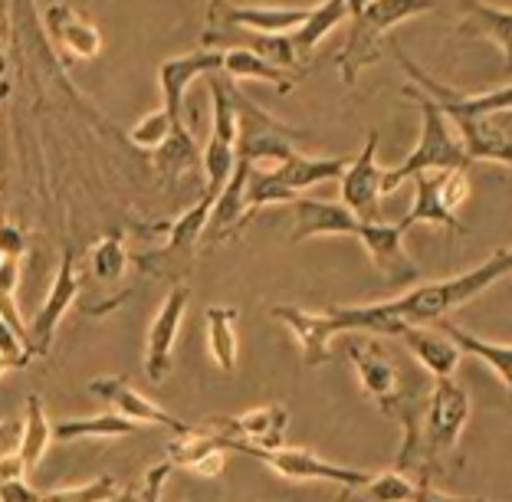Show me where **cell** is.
Here are the masks:
<instances>
[{
  "label": "cell",
  "mask_w": 512,
  "mask_h": 502,
  "mask_svg": "<svg viewBox=\"0 0 512 502\" xmlns=\"http://www.w3.org/2000/svg\"><path fill=\"white\" fill-rule=\"evenodd\" d=\"M407 352L414 355V361H421V368H427L434 381L440 378H453V371L463 361V355L453 348L447 335H440L437 329H427V325H407L401 332Z\"/></svg>",
  "instance_id": "18"
},
{
  "label": "cell",
  "mask_w": 512,
  "mask_h": 502,
  "mask_svg": "<svg viewBox=\"0 0 512 502\" xmlns=\"http://www.w3.org/2000/svg\"><path fill=\"white\" fill-rule=\"evenodd\" d=\"M0 502H40V493L37 489H30L27 480L0 483Z\"/></svg>",
  "instance_id": "38"
},
{
  "label": "cell",
  "mask_w": 512,
  "mask_h": 502,
  "mask_svg": "<svg viewBox=\"0 0 512 502\" xmlns=\"http://www.w3.org/2000/svg\"><path fill=\"white\" fill-rule=\"evenodd\" d=\"M404 96H411L421 109V138H417L414 151L407 155L398 168L384 171L381 178V197H388L401 188L404 181H414L417 174H434V171H467V155L457 142L453 128L447 125L444 115L437 112V105L430 102L421 89H404Z\"/></svg>",
  "instance_id": "5"
},
{
  "label": "cell",
  "mask_w": 512,
  "mask_h": 502,
  "mask_svg": "<svg viewBox=\"0 0 512 502\" xmlns=\"http://www.w3.org/2000/svg\"><path fill=\"white\" fill-rule=\"evenodd\" d=\"M0 355H4L10 361V368H27L30 365V352H27V345L20 342L17 332L10 329V325L0 319Z\"/></svg>",
  "instance_id": "35"
},
{
  "label": "cell",
  "mask_w": 512,
  "mask_h": 502,
  "mask_svg": "<svg viewBox=\"0 0 512 502\" xmlns=\"http://www.w3.org/2000/svg\"><path fill=\"white\" fill-rule=\"evenodd\" d=\"M89 394H96L106 404H112V411L132 420V424H155V427H165L171 430L174 437H188L194 434V424L188 420H178L174 414H168L165 407H158L155 401H148L145 394H138L132 384L122 381V378H92L89 381Z\"/></svg>",
  "instance_id": "13"
},
{
  "label": "cell",
  "mask_w": 512,
  "mask_h": 502,
  "mask_svg": "<svg viewBox=\"0 0 512 502\" xmlns=\"http://www.w3.org/2000/svg\"><path fill=\"white\" fill-rule=\"evenodd\" d=\"M237 309L234 306H211L207 309V345H211V355L217 361L220 371L234 375L237 371Z\"/></svg>",
  "instance_id": "24"
},
{
  "label": "cell",
  "mask_w": 512,
  "mask_h": 502,
  "mask_svg": "<svg viewBox=\"0 0 512 502\" xmlns=\"http://www.w3.org/2000/svg\"><path fill=\"white\" fill-rule=\"evenodd\" d=\"M293 240H312V237H355L371 256V263L378 266L381 276L388 283H417V263L404 253V233L394 224H368L358 220L355 214H348L342 204L332 201H316V197H296L293 201Z\"/></svg>",
  "instance_id": "3"
},
{
  "label": "cell",
  "mask_w": 512,
  "mask_h": 502,
  "mask_svg": "<svg viewBox=\"0 0 512 502\" xmlns=\"http://www.w3.org/2000/svg\"><path fill=\"white\" fill-rule=\"evenodd\" d=\"M7 371H10V361H7L4 355H0V378H4V375H7Z\"/></svg>",
  "instance_id": "40"
},
{
  "label": "cell",
  "mask_w": 512,
  "mask_h": 502,
  "mask_svg": "<svg viewBox=\"0 0 512 502\" xmlns=\"http://www.w3.org/2000/svg\"><path fill=\"white\" fill-rule=\"evenodd\" d=\"M27 470H23V463L17 457V450H10L0 457V483H14V480H23Z\"/></svg>",
  "instance_id": "39"
},
{
  "label": "cell",
  "mask_w": 512,
  "mask_h": 502,
  "mask_svg": "<svg viewBox=\"0 0 512 502\" xmlns=\"http://www.w3.org/2000/svg\"><path fill=\"white\" fill-rule=\"evenodd\" d=\"M345 355L352 361L365 398L375 401L381 407V414L401 420L407 414V398H404L401 368L388 352V345H381L375 335H355L348 338Z\"/></svg>",
  "instance_id": "7"
},
{
  "label": "cell",
  "mask_w": 512,
  "mask_h": 502,
  "mask_svg": "<svg viewBox=\"0 0 512 502\" xmlns=\"http://www.w3.org/2000/svg\"><path fill=\"white\" fill-rule=\"evenodd\" d=\"M460 10L467 14L470 27H476L483 33V37L496 40L499 53H503V60L509 63V30H512V10L509 7H496V4H460Z\"/></svg>",
  "instance_id": "30"
},
{
  "label": "cell",
  "mask_w": 512,
  "mask_h": 502,
  "mask_svg": "<svg viewBox=\"0 0 512 502\" xmlns=\"http://www.w3.org/2000/svg\"><path fill=\"white\" fill-rule=\"evenodd\" d=\"M286 424H289L286 407L266 404V407H253V411H243L240 417L207 420L201 427H207L220 440L247 443V447H256V450H276V447H286Z\"/></svg>",
  "instance_id": "12"
},
{
  "label": "cell",
  "mask_w": 512,
  "mask_h": 502,
  "mask_svg": "<svg viewBox=\"0 0 512 502\" xmlns=\"http://www.w3.org/2000/svg\"><path fill=\"white\" fill-rule=\"evenodd\" d=\"M312 4L302 7H273V4H211L214 27L260 33V37H283L293 33L309 17Z\"/></svg>",
  "instance_id": "15"
},
{
  "label": "cell",
  "mask_w": 512,
  "mask_h": 502,
  "mask_svg": "<svg viewBox=\"0 0 512 502\" xmlns=\"http://www.w3.org/2000/svg\"><path fill=\"white\" fill-rule=\"evenodd\" d=\"M23 247H27V240H23V230L7 224V220H0V256H7V260H20Z\"/></svg>",
  "instance_id": "36"
},
{
  "label": "cell",
  "mask_w": 512,
  "mask_h": 502,
  "mask_svg": "<svg viewBox=\"0 0 512 502\" xmlns=\"http://www.w3.org/2000/svg\"><path fill=\"white\" fill-rule=\"evenodd\" d=\"M427 10H434L430 0H362V4H348V23H352V30H348L339 60H335L342 73V83L352 86L365 66H375L381 60L384 37L394 27H401L404 20L427 14Z\"/></svg>",
  "instance_id": "4"
},
{
  "label": "cell",
  "mask_w": 512,
  "mask_h": 502,
  "mask_svg": "<svg viewBox=\"0 0 512 502\" xmlns=\"http://www.w3.org/2000/svg\"><path fill=\"white\" fill-rule=\"evenodd\" d=\"M414 486L417 480H411L407 473L391 470V473L368 476V480L355 489H345L342 502H411Z\"/></svg>",
  "instance_id": "28"
},
{
  "label": "cell",
  "mask_w": 512,
  "mask_h": 502,
  "mask_svg": "<svg viewBox=\"0 0 512 502\" xmlns=\"http://www.w3.org/2000/svg\"><path fill=\"white\" fill-rule=\"evenodd\" d=\"M220 56H224L220 76L230 79V83H237V79H256V83L276 86V92H289L302 79L299 73H283V69L263 63L260 56L240 50V46H227V50H220Z\"/></svg>",
  "instance_id": "21"
},
{
  "label": "cell",
  "mask_w": 512,
  "mask_h": 502,
  "mask_svg": "<svg viewBox=\"0 0 512 502\" xmlns=\"http://www.w3.org/2000/svg\"><path fill=\"white\" fill-rule=\"evenodd\" d=\"M375 151H378V132H368L365 148L358 151L355 158H348V165L339 178L342 207L348 210V214H355L358 220H368V224H375L378 220L381 178H384V171L375 161Z\"/></svg>",
  "instance_id": "11"
},
{
  "label": "cell",
  "mask_w": 512,
  "mask_h": 502,
  "mask_svg": "<svg viewBox=\"0 0 512 502\" xmlns=\"http://www.w3.org/2000/svg\"><path fill=\"white\" fill-rule=\"evenodd\" d=\"M470 420V394L467 388H460L453 378L434 381V394H430L424 427H417V443H421V457L437 460L440 453H447L457 447V440L463 434Z\"/></svg>",
  "instance_id": "9"
},
{
  "label": "cell",
  "mask_w": 512,
  "mask_h": 502,
  "mask_svg": "<svg viewBox=\"0 0 512 502\" xmlns=\"http://www.w3.org/2000/svg\"><path fill=\"white\" fill-rule=\"evenodd\" d=\"M174 132L165 109H155L151 115H145V119H138L132 125V132H128V138H132V145L145 148V151H158L161 145L168 142V135Z\"/></svg>",
  "instance_id": "32"
},
{
  "label": "cell",
  "mask_w": 512,
  "mask_h": 502,
  "mask_svg": "<svg viewBox=\"0 0 512 502\" xmlns=\"http://www.w3.org/2000/svg\"><path fill=\"white\" fill-rule=\"evenodd\" d=\"M50 440H53V427H50V420H46L43 401L37 398V394H30L27 417H23V427H20V437H17V457L23 463V470H33V466L43 460Z\"/></svg>",
  "instance_id": "26"
},
{
  "label": "cell",
  "mask_w": 512,
  "mask_h": 502,
  "mask_svg": "<svg viewBox=\"0 0 512 502\" xmlns=\"http://www.w3.org/2000/svg\"><path fill=\"white\" fill-rule=\"evenodd\" d=\"M467 197H470L467 171H447L444 178H440V201H444L450 214H457L460 204H467Z\"/></svg>",
  "instance_id": "33"
},
{
  "label": "cell",
  "mask_w": 512,
  "mask_h": 502,
  "mask_svg": "<svg viewBox=\"0 0 512 502\" xmlns=\"http://www.w3.org/2000/svg\"><path fill=\"white\" fill-rule=\"evenodd\" d=\"M4 69H7V60H4V46H0V76H4Z\"/></svg>",
  "instance_id": "41"
},
{
  "label": "cell",
  "mask_w": 512,
  "mask_h": 502,
  "mask_svg": "<svg viewBox=\"0 0 512 502\" xmlns=\"http://www.w3.org/2000/svg\"><path fill=\"white\" fill-rule=\"evenodd\" d=\"M125 266H128V250H125L122 230L106 233V237L89 250V273L96 276V283H102V286L119 283L125 276Z\"/></svg>",
  "instance_id": "29"
},
{
  "label": "cell",
  "mask_w": 512,
  "mask_h": 502,
  "mask_svg": "<svg viewBox=\"0 0 512 502\" xmlns=\"http://www.w3.org/2000/svg\"><path fill=\"white\" fill-rule=\"evenodd\" d=\"M43 27L50 33L53 46L66 60H92L102 53V33L92 20H86L73 4L43 7Z\"/></svg>",
  "instance_id": "17"
},
{
  "label": "cell",
  "mask_w": 512,
  "mask_h": 502,
  "mask_svg": "<svg viewBox=\"0 0 512 502\" xmlns=\"http://www.w3.org/2000/svg\"><path fill=\"white\" fill-rule=\"evenodd\" d=\"M119 489H115L112 476H99V480L83 483V486H66V489H50L40 493V502H109Z\"/></svg>",
  "instance_id": "31"
},
{
  "label": "cell",
  "mask_w": 512,
  "mask_h": 502,
  "mask_svg": "<svg viewBox=\"0 0 512 502\" xmlns=\"http://www.w3.org/2000/svg\"><path fill=\"white\" fill-rule=\"evenodd\" d=\"M411 502H486V499H476V496H447V493H440V489L430 486L427 480H417Z\"/></svg>",
  "instance_id": "37"
},
{
  "label": "cell",
  "mask_w": 512,
  "mask_h": 502,
  "mask_svg": "<svg viewBox=\"0 0 512 502\" xmlns=\"http://www.w3.org/2000/svg\"><path fill=\"white\" fill-rule=\"evenodd\" d=\"M447 171H434V174H417V194H414V207L407 210V214L398 220V227L401 233H407L411 227L417 224H440V227H447L450 233H463L467 227L460 224V217L457 214H450V210L444 207V201H440V178H444Z\"/></svg>",
  "instance_id": "19"
},
{
  "label": "cell",
  "mask_w": 512,
  "mask_h": 502,
  "mask_svg": "<svg viewBox=\"0 0 512 502\" xmlns=\"http://www.w3.org/2000/svg\"><path fill=\"white\" fill-rule=\"evenodd\" d=\"M398 63L404 66V73H411V79L421 92L437 105V112L444 115L450 128H457V142L463 145L467 161H493L499 168H509L512 161V142H509V105H512V89L499 86L493 92H457L437 79H430L411 56H404L398 50Z\"/></svg>",
  "instance_id": "2"
},
{
  "label": "cell",
  "mask_w": 512,
  "mask_h": 502,
  "mask_svg": "<svg viewBox=\"0 0 512 502\" xmlns=\"http://www.w3.org/2000/svg\"><path fill=\"white\" fill-rule=\"evenodd\" d=\"M217 201L201 194V201H197L191 210H184V214L171 224V233H168V243L161 247L158 253H151V260H171V256H191V250L197 247V240L204 237L207 230V220H211V210H214Z\"/></svg>",
  "instance_id": "23"
},
{
  "label": "cell",
  "mask_w": 512,
  "mask_h": 502,
  "mask_svg": "<svg viewBox=\"0 0 512 502\" xmlns=\"http://www.w3.org/2000/svg\"><path fill=\"white\" fill-rule=\"evenodd\" d=\"M171 470H174V463L168 457L151 466L142 480V489L135 493V502H161V489H165V480L171 476Z\"/></svg>",
  "instance_id": "34"
},
{
  "label": "cell",
  "mask_w": 512,
  "mask_h": 502,
  "mask_svg": "<svg viewBox=\"0 0 512 502\" xmlns=\"http://www.w3.org/2000/svg\"><path fill=\"white\" fill-rule=\"evenodd\" d=\"M155 165L168 181H178L181 174H191V171L201 168V148H197L194 135L188 132V125L174 128V132L168 135V142L155 151Z\"/></svg>",
  "instance_id": "27"
},
{
  "label": "cell",
  "mask_w": 512,
  "mask_h": 502,
  "mask_svg": "<svg viewBox=\"0 0 512 502\" xmlns=\"http://www.w3.org/2000/svg\"><path fill=\"white\" fill-rule=\"evenodd\" d=\"M512 270V253L496 250L486 256L476 270H467L450 279H437L427 286H411L407 293L368 302V306H329L325 312H309L299 306H279L270 309L273 319H279L289 332L296 335L299 352L306 358L309 368H319L329 358V342L335 335L345 332H368V335H401L407 325H434L440 319H450L453 309H460L463 302L476 299L496 286L499 279H506Z\"/></svg>",
  "instance_id": "1"
},
{
  "label": "cell",
  "mask_w": 512,
  "mask_h": 502,
  "mask_svg": "<svg viewBox=\"0 0 512 502\" xmlns=\"http://www.w3.org/2000/svg\"><path fill=\"white\" fill-rule=\"evenodd\" d=\"M348 158H312V155H293L283 165H253L247 174V210L243 224L256 217V210L270 204H293L309 188L322 181H339Z\"/></svg>",
  "instance_id": "6"
},
{
  "label": "cell",
  "mask_w": 512,
  "mask_h": 502,
  "mask_svg": "<svg viewBox=\"0 0 512 502\" xmlns=\"http://www.w3.org/2000/svg\"><path fill=\"white\" fill-rule=\"evenodd\" d=\"M132 420L119 417L115 411L92 414V417H73L53 427V440H112V437H128L135 434Z\"/></svg>",
  "instance_id": "25"
},
{
  "label": "cell",
  "mask_w": 512,
  "mask_h": 502,
  "mask_svg": "<svg viewBox=\"0 0 512 502\" xmlns=\"http://www.w3.org/2000/svg\"><path fill=\"white\" fill-rule=\"evenodd\" d=\"M224 66V56L214 46H201L194 53H184V56H171L158 66V83H161V99H165V115L171 128H181L184 125V92H188L191 83L204 76H214L220 73Z\"/></svg>",
  "instance_id": "10"
},
{
  "label": "cell",
  "mask_w": 512,
  "mask_h": 502,
  "mask_svg": "<svg viewBox=\"0 0 512 502\" xmlns=\"http://www.w3.org/2000/svg\"><path fill=\"white\" fill-rule=\"evenodd\" d=\"M191 302V289L188 286H174L171 293L161 302L158 315L151 319L148 329V355H145V375L151 381H165L171 375V355H174V342H178L181 322H184V309Z\"/></svg>",
  "instance_id": "16"
},
{
  "label": "cell",
  "mask_w": 512,
  "mask_h": 502,
  "mask_svg": "<svg viewBox=\"0 0 512 502\" xmlns=\"http://www.w3.org/2000/svg\"><path fill=\"white\" fill-rule=\"evenodd\" d=\"M430 329H437L440 335H447L460 355H473L476 361H483V365L499 378V384L509 388V358L512 355H509L506 342H486V338L473 335L470 329H463V325L453 322V319H440V322L430 325Z\"/></svg>",
  "instance_id": "20"
},
{
  "label": "cell",
  "mask_w": 512,
  "mask_h": 502,
  "mask_svg": "<svg viewBox=\"0 0 512 502\" xmlns=\"http://www.w3.org/2000/svg\"><path fill=\"white\" fill-rule=\"evenodd\" d=\"M342 20H348V0H332V4H312L309 17L302 20L293 33H289V43H293V50H296L302 66H306L309 53L316 50V43L329 30L339 27Z\"/></svg>",
  "instance_id": "22"
},
{
  "label": "cell",
  "mask_w": 512,
  "mask_h": 502,
  "mask_svg": "<svg viewBox=\"0 0 512 502\" xmlns=\"http://www.w3.org/2000/svg\"><path fill=\"white\" fill-rule=\"evenodd\" d=\"M220 450H234V453H247V457L260 460L270 466L273 473L286 476V480H296V483H306V480H322V483H339L345 489H355L362 486L371 473L355 470V466H342V463H329L316 457L312 450H302V447H276V450H256L247 447V443H234V440H220Z\"/></svg>",
  "instance_id": "8"
},
{
  "label": "cell",
  "mask_w": 512,
  "mask_h": 502,
  "mask_svg": "<svg viewBox=\"0 0 512 502\" xmlns=\"http://www.w3.org/2000/svg\"><path fill=\"white\" fill-rule=\"evenodd\" d=\"M79 296V276H76V253L66 250L63 253V263L60 270H56V279L50 286V293H46L43 306L37 312V319L27 329V338H30V355H46L53 345V335L60 329V322L66 319V312L73 309V302Z\"/></svg>",
  "instance_id": "14"
}]
</instances>
